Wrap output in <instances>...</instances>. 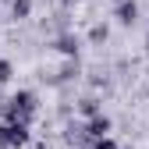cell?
Returning <instances> with one entry per match:
<instances>
[{"label":"cell","mask_w":149,"mask_h":149,"mask_svg":"<svg viewBox=\"0 0 149 149\" xmlns=\"http://www.w3.org/2000/svg\"><path fill=\"white\" fill-rule=\"evenodd\" d=\"M146 53H149V39H146Z\"/></svg>","instance_id":"obj_11"},{"label":"cell","mask_w":149,"mask_h":149,"mask_svg":"<svg viewBox=\"0 0 149 149\" xmlns=\"http://www.w3.org/2000/svg\"><path fill=\"white\" fill-rule=\"evenodd\" d=\"M117 4H121V0H117Z\"/></svg>","instance_id":"obj_12"},{"label":"cell","mask_w":149,"mask_h":149,"mask_svg":"<svg viewBox=\"0 0 149 149\" xmlns=\"http://www.w3.org/2000/svg\"><path fill=\"white\" fill-rule=\"evenodd\" d=\"M57 50L64 53V57H74V53H78V43H74L71 36H61V39H57Z\"/></svg>","instance_id":"obj_5"},{"label":"cell","mask_w":149,"mask_h":149,"mask_svg":"<svg viewBox=\"0 0 149 149\" xmlns=\"http://www.w3.org/2000/svg\"><path fill=\"white\" fill-rule=\"evenodd\" d=\"M25 142H29V124H14V121L0 124V149H22Z\"/></svg>","instance_id":"obj_2"},{"label":"cell","mask_w":149,"mask_h":149,"mask_svg":"<svg viewBox=\"0 0 149 149\" xmlns=\"http://www.w3.org/2000/svg\"><path fill=\"white\" fill-rule=\"evenodd\" d=\"M78 110H82L85 117H100V107H96V100H82V103H78Z\"/></svg>","instance_id":"obj_7"},{"label":"cell","mask_w":149,"mask_h":149,"mask_svg":"<svg viewBox=\"0 0 149 149\" xmlns=\"http://www.w3.org/2000/svg\"><path fill=\"white\" fill-rule=\"evenodd\" d=\"M85 128H89V139L96 142V139H110V128H114V121L100 114V117H92V121H89Z\"/></svg>","instance_id":"obj_3"},{"label":"cell","mask_w":149,"mask_h":149,"mask_svg":"<svg viewBox=\"0 0 149 149\" xmlns=\"http://www.w3.org/2000/svg\"><path fill=\"white\" fill-rule=\"evenodd\" d=\"M89 39H92V43H103V39H107V25H96V29L89 32Z\"/></svg>","instance_id":"obj_9"},{"label":"cell","mask_w":149,"mask_h":149,"mask_svg":"<svg viewBox=\"0 0 149 149\" xmlns=\"http://www.w3.org/2000/svg\"><path fill=\"white\" fill-rule=\"evenodd\" d=\"M92 149H121L114 139H96V142H92Z\"/></svg>","instance_id":"obj_10"},{"label":"cell","mask_w":149,"mask_h":149,"mask_svg":"<svg viewBox=\"0 0 149 149\" xmlns=\"http://www.w3.org/2000/svg\"><path fill=\"white\" fill-rule=\"evenodd\" d=\"M11 11H14V18H29L32 14V0H11Z\"/></svg>","instance_id":"obj_6"},{"label":"cell","mask_w":149,"mask_h":149,"mask_svg":"<svg viewBox=\"0 0 149 149\" xmlns=\"http://www.w3.org/2000/svg\"><path fill=\"white\" fill-rule=\"evenodd\" d=\"M32 114H36V92L22 89V92H14V96L7 100V121H14V124H29Z\"/></svg>","instance_id":"obj_1"},{"label":"cell","mask_w":149,"mask_h":149,"mask_svg":"<svg viewBox=\"0 0 149 149\" xmlns=\"http://www.w3.org/2000/svg\"><path fill=\"white\" fill-rule=\"evenodd\" d=\"M11 74H14L11 61H0V85H4V82H11Z\"/></svg>","instance_id":"obj_8"},{"label":"cell","mask_w":149,"mask_h":149,"mask_svg":"<svg viewBox=\"0 0 149 149\" xmlns=\"http://www.w3.org/2000/svg\"><path fill=\"white\" fill-rule=\"evenodd\" d=\"M114 14H117L121 25H135V22H139V4H135V0H121Z\"/></svg>","instance_id":"obj_4"}]
</instances>
